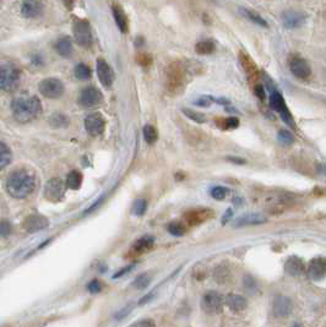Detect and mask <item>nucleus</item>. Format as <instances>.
<instances>
[{
	"instance_id": "40",
	"label": "nucleus",
	"mask_w": 326,
	"mask_h": 327,
	"mask_svg": "<svg viewBox=\"0 0 326 327\" xmlns=\"http://www.w3.org/2000/svg\"><path fill=\"white\" fill-rule=\"evenodd\" d=\"M136 62L139 63L140 65L143 67H147L152 64V57L147 53H140L139 56L136 57Z\"/></svg>"
},
{
	"instance_id": "14",
	"label": "nucleus",
	"mask_w": 326,
	"mask_h": 327,
	"mask_svg": "<svg viewBox=\"0 0 326 327\" xmlns=\"http://www.w3.org/2000/svg\"><path fill=\"white\" fill-rule=\"evenodd\" d=\"M289 70L294 77L299 80H307L312 75V69L307 60L302 58H293L289 62Z\"/></svg>"
},
{
	"instance_id": "31",
	"label": "nucleus",
	"mask_w": 326,
	"mask_h": 327,
	"mask_svg": "<svg viewBox=\"0 0 326 327\" xmlns=\"http://www.w3.org/2000/svg\"><path fill=\"white\" fill-rule=\"evenodd\" d=\"M213 51H215V44L211 41H200L199 43L195 44V52L201 56H207L213 53Z\"/></svg>"
},
{
	"instance_id": "44",
	"label": "nucleus",
	"mask_w": 326,
	"mask_h": 327,
	"mask_svg": "<svg viewBox=\"0 0 326 327\" xmlns=\"http://www.w3.org/2000/svg\"><path fill=\"white\" fill-rule=\"evenodd\" d=\"M212 102V97H200L197 101H195L194 103L196 106H201V107H208Z\"/></svg>"
},
{
	"instance_id": "39",
	"label": "nucleus",
	"mask_w": 326,
	"mask_h": 327,
	"mask_svg": "<svg viewBox=\"0 0 326 327\" xmlns=\"http://www.w3.org/2000/svg\"><path fill=\"white\" fill-rule=\"evenodd\" d=\"M183 113L187 116V118H189V119L194 120V122H196V123H200V124H202V123L206 122V117L204 116V114L199 113V112L192 111V109H183Z\"/></svg>"
},
{
	"instance_id": "19",
	"label": "nucleus",
	"mask_w": 326,
	"mask_h": 327,
	"mask_svg": "<svg viewBox=\"0 0 326 327\" xmlns=\"http://www.w3.org/2000/svg\"><path fill=\"white\" fill-rule=\"evenodd\" d=\"M112 11H113L114 20H116V23L119 30H121V32L128 33V31H129V20H128L127 15H125L122 5L118 4V2H113L112 4Z\"/></svg>"
},
{
	"instance_id": "13",
	"label": "nucleus",
	"mask_w": 326,
	"mask_h": 327,
	"mask_svg": "<svg viewBox=\"0 0 326 327\" xmlns=\"http://www.w3.org/2000/svg\"><path fill=\"white\" fill-rule=\"evenodd\" d=\"M281 19H282V22L286 28L293 30V28H298L303 26V23L307 20V15L302 11H296V10H286L281 15Z\"/></svg>"
},
{
	"instance_id": "6",
	"label": "nucleus",
	"mask_w": 326,
	"mask_h": 327,
	"mask_svg": "<svg viewBox=\"0 0 326 327\" xmlns=\"http://www.w3.org/2000/svg\"><path fill=\"white\" fill-rule=\"evenodd\" d=\"M38 88H40V92L47 98H52L56 99L59 98L64 95L65 91V86L63 83L62 80L56 77H48L44 78L40 82L38 85Z\"/></svg>"
},
{
	"instance_id": "2",
	"label": "nucleus",
	"mask_w": 326,
	"mask_h": 327,
	"mask_svg": "<svg viewBox=\"0 0 326 327\" xmlns=\"http://www.w3.org/2000/svg\"><path fill=\"white\" fill-rule=\"evenodd\" d=\"M12 116L16 122L21 124H27L37 119L42 114V103L36 96L22 95L16 97L11 103Z\"/></svg>"
},
{
	"instance_id": "1",
	"label": "nucleus",
	"mask_w": 326,
	"mask_h": 327,
	"mask_svg": "<svg viewBox=\"0 0 326 327\" xmlns=\"http://www.w3.org/2000/svg\"><path fill=\"white\" fill-rule=\"evenodd\" d=\"M36 189V175L31 169L12 171L5 180V190L12 198L21 200L30 196Z\"/></svg>"
},
{
	"instance_id": "45",
	"label": "nucleus",
	"mask_w": 326,
	"mask_h": 327,
	"mask_svg": "<svg viewBox=\"0 0 326 327\" xmlns=\"http://www.w3.org/2000/svg\"><path fill=\"white\" fill-rule=\"evenodd\" d=\"M254 92H255V95L258 96V98L260 99V101H264V99L266 98V95H265V88L262 87L261 85H257L254 87Z\"/></svg>"
},
{
	"instance_id": "34",
	"label": "nucleus",
	"mask_w": 326,
	"mask_h": 327,
	"mask_svg": "<svg viewBox=\"0 0 326 327\" xmlns=\"http://www.w3.org/2000/svg\"><path fill=\"white\" fill-rule=\"evenodd\" d=\"M168 232L174 237H182L187 232V228H185V224L181 222H172L168 224Z\"/></svg>"
},
{
	"instance_id": "15",
	"label": "nucleus",
	"mask_w": 326,
	"mask_h": 327,
	"mask_svg": "<svg viewBox=\"0 0 326 327\" xmlns=\"http://www.w3.org/2000/svg\"><path fill=\"white\" fill-rule=\"evenodd\" d=\"M49 226V221L42 214H30L23 221L22 227L27 233H36Z\"/></svg>"
},
{
	"instance_id": "17",
	"label": "nucleus",
	"mask_w": 326,
	"mask_h": 327,
	"mask_svg": "<svg viewBox=\"0 0 326 327\" xmlns=\"http://www.w3.org/2000/svg\"><path fill=\"white\" fill-rule=\"evenodd\" d=\"M308 276L310 278L315 279H322L324 278L326 274V259L325 258H315L308 265Z\"/></svg>"
},
{
	"instance_id": "7",
	"label": "nucleus",
	"mask_w": 326,
	"mask_h": 327,
	"mask_svg": "<svg viewBox=\"0 0 326 327\" xmlns=\"http://www.w3.org/2000/svg\"><path fill=\"white\" fill-rule=\"evenodd\" d=\"M65 190H66V184L59 178H53V179L48 180L44 187V196L48 201L59 202L64 198Z\"/></svg>"
},
{
	"instance_id": "26",
	"label": "nucleus",
	"mask_w": 326,
	"mask_h": 327,
	"mask_svg": "<svg viewBox=\"0 0 326 327\" xmlns=\"http://www.w3.org/2000/svg\"><path fill=\"white\" fill-rule=\"evenodd\" d=\"M227 304L234 311H242L247 307V300L244 297L237 294H231L227 297Z\"/></svg>"
},
{
	"instance_id": "36",
	"label": "nucleus",
	"mask_w": 326,
	"mask_h": 327,
	"mask_svg": "<svg viewBox=\"0 0 326 327\" xmlns=\"http://www.w3.org/2000/svg\"><path fill=\"white\" fill-rule=\"evenodd\" d=\"M146 210H147V202H146V200H143V198L135 200L134 205H132V212H134V214L142 216V214H145Z\"/></svg>"
},
{
	"instance_id": "18",
	"label": "nucleus",
	"mask_w": 326,
	"mask_h": 327,
	"mask_svg": "<svg viewBox=\"0 0 326 327\" xmlns=\"http://www.w3.org/2000/svg\"><path fill=\"white\" fill-rule=\"evenodd\" d=\"M267 222V218L262 214L259 213H247L243 216L238 217L234 221V227L241 228V227H248V226H259V224H264Z\"/></svg>"
},
{
	"instance_id": "16",
	"label": "nucleus",
	"mask_w": 326,
	"mask_h": 327,
	"mask_svg": "<svg viewBox=\"0 0 326 327\" xmlns=\"http://www.w3.org/2000/svg\"><path fill=\"white\" fill-rule=\"evenodd\" d=\"M201 307L207 313H216L222 307V297L217 292L210 290L202 297Z\"/></svg>"
},
{
	"instance_id": "41",
	"label": "nucleus",
	"mask_w": 326,
	"mask_h": 327,
	"mask_svg": "<svg viewBox=\"0 0 326 327\" xmlns=\"http://www.w3.org/2000/svg\"><path fill=\"white\" fill-rule=\"evenodd\" d=\"M12 231V226L9 221L6 219H2L0 222V234H1L2 238H6L7 235H10V233Z\"/></svg>"
},
{
	"instance_id": "38",
	"label": "nucleus",
	"mask_w": 326,
	"mask_h": 327,
	"mask_svg": "<svg viewBox=\"0 0 326 327\" xmlns=\"http://www.w3.org/2000/svg\"><path fill=\"white\" fill-rule=\"evenodd\" d=\"M150 282H151L150 274L143 273V274H141V276H139L136 279H135L134 283H132V286L137 289H143V288H146L148 284H150Z\"/></svg>"
},
{
	"instance_id": "27",
	"label": "nucleus",
	"mask_w": 326,
	"mask_h": 327,
	"mask_svg": "<svg viewBox=\"0 0 326 327\" xmlns=\"http://www.w3.org/2000/svg\"><path fill=\"white\" fill-rule=\"evenodd\" d=\"M239 59H241V63H242V65H243L244 70L247 71L248 76H249L250 78H254V77L257 78V75H258L257 65L252 62V59H250L249 57L244 53H241Z\"/></svg>"
},
{
	"instance_id": "3",
	"label": "nucleus",
	"mask_w": 326,
	"mask_h": 327,
	"mask_svg": "<svg viewBox=\"0 0 326 327\" xmlns=\"http://www.w3.org/2000/svg\"><path fill=\"white\" fill-rule=\"evenodd\" d=\"M187 82V71L181 62H172L166 69V87L169 92L178 93Z\"/></svg>"
},
{
	"instance_id": "12",
	"label": "nucleus",
	"mask_w": 326,
	"mask_h": 327,
	"mask_svg": "<svg viewBox=\"0 0 326 327\" xmlns=\"http://www.w3.org/2000/svg\"><path fill=\"white\" fill-rule=\"evenodd\" d=\"M213 217V211L210 208H196L190 210L184 214L185 223L189 226H199Z\"/></svg>"
},
{
	"instance_id": "11",
	"label": "nucleus",
	"mask_w": 326,
	"mask_h": 327,
	"mask_svg": "<svg viewBox=\"0 0 326 327\" xmlns=\"http://www.w3.org/2000/svg\"><path fill=\"white\" fill-rule=\"evenodd\" d=\"M96 69H97V76L103 87L111 88L114 82V72L111 65L106 60L100 58L96 63Z\"/></svg>"
},
{
	"instance_id": "42",
	"label": "nucleus",
	"mask_w": 326,
	"mask_h": 327,
	"mask_svg": "<svg viewBox=\"0 0 326 327\" xmlns=\"http://www.w3.org/2000/svg\"><path fill=\"white\" fill-rule=\"evenodd\" d=\"M130 327H155V321L151 319H142V320L136 321Z\"/></svg>"
},
{
	"instance_id": "10",
	"label": "nucleus",
	"mask_w": 326,
	"mask_h": 327,
	"mask_svg": "<svg viewBox=\"0 0 326 327\" xmlns=\"http://www.w3.org/2000/svg\"><path fill=\"white\" fill-rule=\"evenodd\" d=\"M85 128L91 136H100L106 129V120L101 113H91L85 118Z\"/></svg>"
},
{
	"instance_id": "43",
	"label": "nucleus",
	"mask_w": 326,
	"mask_h": 327,
	"mask_svg": "<svg viewBox=\"0 0 326 327\" xmlns=\"http://www.w3.org/2000/svg\"><path fill=\"white\" fill-rule=\"evenodd\" d=\"M101 289H102V283H101L100 281H97V279H95V281H92L88 284V290H90L91 293H97L100 292Z\"/></svg>"
},
{
	"instance_id": "24",
	"label": "nucleus",
	"mask_w": 326,
	"mask_h": 327,
	"mask_svg": "<svg viewBox=\"0 0 326 327\" xmlns=\"http://www.w3.org/2000/svg\"><path fill=\"white\" fill-rule=\"evenodd\" d=\"M152 247H153V238L146 235V237L140 238L137 242H135V244L132 245L131 251L134 254H136V255H139V254H142L145 253V251L150 250Z\"/></svg>"
},
{
	"instance_id": "22",
	"label": "nucleus",
	"mask_w": 326,
	"mask_h": 327,
	"mask_svg": "<svg viewBox=\"0 0 326 327\" xmlns=\"http://www.w3.org/2000/svg\"><path fill=\"white\" fill-rule=\"evenodd\" d=\"M273 311L277 316L283 318L291 311V302L286 297L280 295V297L276 298L275 303H273Z\"/></svg>"
},
{
	"instance_id": "5",
	"label": "nucleus",
	"mask_w": 326,
	"mask_h": 327,
	"mask_svg": "<svg viewBox=\"0 0 326 327\" xmlns=\"http://www.w3.org/2000/svg\"><path fill=\"white\" fill-rule=\"evenodd\" d=\"M268 103H270V107L273 109V111H276L278 114H280V117L282 118V120L286 123L287 125H288V127H291V128L296 127L293 117H292L289 109L287 108L285 99H283V97L281 96L280 92H277V91H273V92H271L270 98H268Z\"/></svg>"
},
{
	"instance_id": "33",
	"label": "nucleus",
	"mask_w": 326,
	"mask_h": 327,
	"mask_svg": "<svg viewBox=\"0 0 326 327\" xmlns=\"http://www.w3.org/2000/svg\"><path fill=\"white\" fill-rule=\"evenodd\" d=\"M91 75V69L85 64H79L76 65L75 67V76H76L79 80H90Z\"/></svg>"
},
{
	"instance_id": "28",
	"label": "nucleus",
	"mask_w": 326,
	"mask_h": 327,
	"mask_svg": "<svg viewBox=\"0 0 326 327\" xmlns=\"http://www.w3.org/2000/svg\"><path fill=\"white\" fill-rule=\"evenodd\" d=\"M12 161V152L9 148V146L1 141L0 142V168H5L7 164L11 163Z\"/></svg>"
},
{
	"instance_id": "23",
	"label": "nucleus",
	"mask_w": 326,
	"mask_h": 327,
	"mask_svg": "<svg viewBox=\"0 0 326 327\" xmlns=\"http://www.w3.org/2000/svg\"><path fill=\"white\" fill-rule=\"evenodd\" d=\"M286 271L288 272L289 274H292V276H299V274L303 273L304 271L303 261H302L301 259L296 258V256L288 259L286 262Z\"/></svg>"
},
{
	"instance_id": "30",
	"label": "nucleus",
	"mask_w": 326,
	"mask_h": 327,
	"mask_svg": "<svg viewBox=\"0 0 326 327\" xmlns=\"http://www.w3.org/2000/svg\"><path fill=\"white\" fill-rule=\"evenodd\" d=\"M216 124L223 130H229V129H236L239 127V119L236 117L231 118H218L216 120Z\"/></svg>"
},
{
	"instance_id": "21",
	"label": "nucleus",
	"mask_w": 326,
	"mask_h": 327,
	"mask_svg": "<svg viewBox=\"0 0 326 327\" xmlns=\"http://www.w3.org/2000/svg\"><path fill=\"white\" fill-rule=\"evenodd\" d=\"M54 48H56L57 53L62 57H70L72 54V43L71 39L69 37H62L54 44Z\"/></svg>"
},
{
	"instance_id": "8",
	"label": "nucleus",
	"mask_w": 326,
	"mask_h": 327,
	"mask_svg": "<svg viewBox=\"0 0 326 327\" xmlns=\"http://www.w3.org/2000/svg\"><path fill=\"white\" fill-rule=\"evenodd\" d=\"M74 37L77 43L82 47H90L92 44V30L87 20H77L74 23Z\"/></svg>"
},
{
	"instance_id": "29",
	"label": "nucleus",
	"mask_w": 326,
	"mask_h": 327,
	"mask_svg": "<svg viewBox=\"0 0 326 327\" xmlns=\"http://www.w3.org/2000/svg\"><path fill=\"white\" fill-rule=\"evenodd\" d=\"M239 12H241L244 17H247L248 20L252 21V22L257 23V25L259 26H262V27H267V22H266L260 15H258L257 12L252 11V10L249 9H244V7H241V9H239Z\"/></svg>"
},
{
	"instance_id": "32",
	"label": "nucleus",
	"mask_w": 326,
	"mask_h": 327,
	"mask_svg": "<svg viewBox=\"0 0 326 327\" xmlns=\"http://www.w3.org/2000/svg\"><path fill=\"white\" fill-rule=\"evenodd\" d=\"M143 137H145L146 142L152 145V143H155L158 138L157 130H156L152 125H146V127L143 128Z\"/></svg>"
},
{
	"instance_id": "37",
	"label": "nucleus",
	"mask_w": 326,
	"mask_h": 327,
	"mask_svg": "<svg viewBox=\"0 0 326 327\" xmlns=\"http://www.w3.org/2000/svg\"><path fill=\"white\" fill-rule=\"evenodd\" d=\"M277 138L281 143L287 146L292 145V143L294 142V136L291 131H288V130H280V131H278Z\"/></svg>"
},
{
	"instance_id": "4",
	"label": "nucleus",
	"mask_w": 326,
	"mask_h": 327,
	"mask_svg": "<svg viewBox=\"0 0 326 327\" xmlns=\"http://www.w3.org/2000/svg\"><path fill=\"white\" fill-rule=\"evenodd\" d=\"M21 71L12 63H4L0 69V87L5 92L15 90L20 82Z\"/></svg>"
},
{
	"instance_id": "35",
	"label": "nucleus",
	"mask_w": 326,
	"mask_h": 327,
	"mask_svg": "<svg viewBox=\"0 0 326 327\" xmlns=\"http://www.w3.org/2000/svg\"><path fill=\"white\" fill-rule=\"evenodd\" d=\"M228 194H229V190L224 187H220V185H218V187H213L210 192V195L212 196V198H215V200H218V201L224 200V198L228 196Z\"/></svg>"
},
{
	"instance_id": "20",
	"label": "nucleus",
	"mask_w": 326,
	"mask_h": 327,
	"mask_svg": "<svg viewBox=\"0 0 326 327\" xmlns=\"http://www.w3.org/2000/svg\"><path fill=\"white\" fill-rule=\"evenodd\" d=\"M43 12V4L40 1H25L21 5V14L27 19L37 17Z\"/></svg>"
},
{
	"instance_id": "25",
	"label": "nucleus",
	"mask_w": 326,
	"mask_h": 327,
	"mask_svg": "<svg viewBox=\"0 0 326 327\" xmlns=\"http://www.w3.org/2000/svg\"><path fill=\"white\" fill-rule=\"evenodd\" d=\"M66 184L67 189L77 190L82 184V173L79 171H71L66 175Z\"/></svg>"
},
{
	"instance_id": "9",
	"label": "nucleus",
	"mask_w": 326,
	"mask_h": 327,
	"mask_svg": "<svg viewBox=\"0 0 326 327\" xmlns=\"http://www.w3.org/2000/svg\"><path fill=\"white\" fill-rule=\"evenodd\" d=\"M103 101V96L98 88L93 86L85 87L79 95V103L83 108H93V107L101 104Z\"/></svg>"
}]
</instances>
